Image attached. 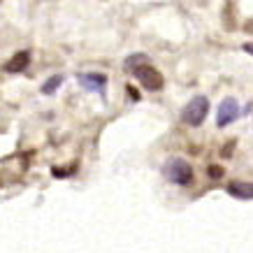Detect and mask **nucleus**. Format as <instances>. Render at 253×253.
Wrapping results in <instances>:
<instances>
[{
	"label": "nucleus",
	"instance_id": "3",
	"mask_svg": "<svg viewBox=\"0 0 253 253\" xmlns=\"http://www.w3.org/2000/svg\"><path fill=\"white\" fill-rule=\"evenodd\" d=\"M239 116H242V109H239V102L235 98H225L218 105V116H216V123L225 128V126H230L232 121H237Z\"/></svg>",
	"mask_w": 253,
	"mask_h": 253
},
{
	"label": "nucleus",
	"instance_id": "8",
	"mask_svg": "<svg viewBox=\"0 0 253 253\" xmlns=\"http://www.w3.org/2000/svg\"><path fill=\"white\" fill-rule=\"evenodd\" d=\"M123 65H126V70H128L130 75H135L139 68L149 65V56H146V54H132V56H128V58H126V63H123Z\"/></svg>",
	"mask_w": 253,
	"mask_h": 253
},
{
	"label": "nucleus",
	"instance_id": "2",
	"mask_svg": "<svg viewBox=\"0 0 253 253\" xmlns=\"http://www.w3.org/2000/svg\"><path fill=\"white\" fill-rule=\"evenodd\" d=\"M209 114V100L207 95H195V98L188 100V105H186L184 109H181V119H184V123H188V126H202L205 123V119H207Z\"/></svg>",
	"mask_w": 253,
	"mask_h": 253
},
{
	"label": "nucleus",
	"instance_id": "9",
	"mask_svg": "<svg viewBox=\"0 0 253 253\" xmlns=\"http://www.w3.org/2000/svg\"><path fill=\"white\" fill-rule=\"evenodd\" d=\"M61 84H63V75H56V77L46 79L44 84H42V93H44V95H51V93H56L61 88Z\"/></svg>",
	"mask_w": 253,
	"mask_h": 253
},
{
	"label": "nucleus",
	"instance_id": "1",
	"mask_svg": "<svg viewBox=\"0 0 253 253\" xmlns=\"http://www.w3.org/2000/svg\"><path fill=\"white\" fill-rule=\"evenodd\" d=\"M163 176L176 186H188L193 181V168L184 158H169L163 165Z\"/></svg>",
	"mask_w": 253,
	"mask_h": 253
},
{
	"label": "nucleus",
	"instance_id": "6",
	"mask_svg": "<svg viewBox=\"0 0 253 253\" xmlns=\"http://www.w3.org/2000/svg\"><path fill=\"white\" fill-rule=\"evenodd\" d=\"M228 193L239 200H253V181H232L228 184Z\"/></svg>",
	"mask_w": 253,
	"mask_h": 253
},
{
	"label": "nucleus",
	"instance_id": "5",
	"mask_svg": "<svg viewBox=\"0 0 253 253\" xmlns=\"http://www.w3.org/2000/svg\"><path fill=\"white\" fill-rule=\"evenodd\" d=\"M77 79L86 91H95V93H100V95H105L107 77H105L102 72H82V75H77Z\"/></svg>",
	"mask_w": 253,
	"mask_h": 253
},
{
	"label": "nucleus",
	"instance_id": "11",
	"mask_svg": "<svg viewBox=\"0 0 253 253\" xmlns=\"http://www.w3.org/2000/svg\"><path fill=\"white\" fill-rule=\"evenodd\" d=\"M244 51H246V54H251V56H253V42H246V44H244Z\"/></svg>",
	"mask_w": 253,
	"mask_h": 253
},
{
	"label": "nucleus",
	"instance_id": "7",
	"mask_svg": "<svg viewBox=\"0 0 253 253\" xmlns=\"http://www.w3.org/2000/svg\"><path fill=\"white\" fill-rule=\"evenodd\" d=\"M28 63H31V51H19L5 63V70L7 72H23L28 68Z\"/></svg>",
	"mask_w": 253,
	"mask_h": 253
},
{
	"label": "nucleus",
	"instance_id": "4",
	"mask_svg": "<svg viewBox=\"0 0 253 253\" xmlns=\"http://www.w3.org/2000/svg\"><path fill=\"white\" fill-rule=\"evenodd\" d=\"M135 77L139 79V84L144 86L146 91H161L163 88V77L161 72L154 68V65H144L135 72Z\"/></svg>",
	"mask_w": 253,
	"mask_h": 253
},
{
	"label": "nucleus",
	"instance_id": "10",
	"mask_svg": "<svg viewBox=\"0 0 253 253\" xmlns=\"http://www.w3.org/2000/svg\"><path fill=\"white\" fill-rule=\"evenodd\" d=\"M209 174H211V176L216 179V176H221V174H223V169H221V168H216V165H214V168H209Z\"/></svg>",
	"mask_w": 253,
	"mask_h": 253
}]
</instances>
